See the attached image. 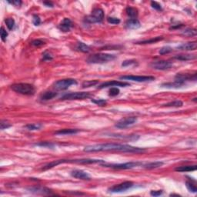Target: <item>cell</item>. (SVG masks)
<instances>
[{
    "label": "cell",
    "mask_w": 197,
    "mask_h": 197,
    "mask_svg": "<svg viewBox=\"0 0 197 197\" xmlns=\"http://www.w3.org/2000/svg\"><path fill=\"white\" fill-rule=\"evenodd\" d=\"M85 152H103V151H115V152H122V153H142L145 149L139 147L119 143H105L89 145L84 148Z\"/></svg>",
    "instance_id": "6da1fadb"
},
{
    "label": "cell",
    "mask_w": 197,
    "mask_h": 197,
    "mask_svg": "<svg viewBox=\"0 0 197 197\" xmlns=\"http://www.w3.org/2000/svg\"><path fill=\"white\" fill-rule=\"evenodd\" d=\"M116 59L115 55L107 53H96L91 55L86 59V62L89 64H103L113 61Z\"/></svg>",
    "instance_id": "7a4b0ae2"
},
{
    "label": "cell",
    "mask_w": 197,
    "mask_h": 197,
    "mask_svg": "<svg viewBox=\"0 0 197 197\" xmlns=\"http://www.w3.org/2000/svg\"><path fill=\"white\" fill-rule=\"evenodd\" d=\"M11 89L16 93L22 95H26V96H33L36 92V89L34 86L32 84H29V83L13 84L11 86Z\"/></svg>",
    "instance_id": "3957f363"
},
{
    "label": "cell",
    "mask_w": 197,
    "mask_h": 197,
    "mask_svg": "<svg viewBox=\"0 0 197 197\" xmlns=\"http://www.w3.org/2000/svg\"><path fill=\"white\" fill-rule=\"evenodd\" d=\"M104 19V12L100 8H96L92 11L91 15L85 19V22L88 23H97L103 22Z\"/></svg>",
    "instance_id": "277c9868"
},
{
    "label": "cell",
    "mask_w": 197,
    "mask_h": 197,
    "mask_svg": "<svg viewBox=\"0 0 197 197\" xmlns=\"http://www.w3.org/2000/svg\"><path fill=\"white\" fill-rule=\"evenodd\" d=\"M92 96L89 92H75V93H69L64 94L61 96L60 100H85Z\"/></svg>",
    "instance_id": "5b68a950"
},
{
    "label": "cell",
    "mask_w": 197,
    "mask_h": 197,
    "mask_svg": "<svg viewBox=\"0 0 197 197\" xmlns=\"http://www.w3.org/2000/svg\"><path fill=\"white\" fill-rule=\"evenodd\" d=\"M142 165L143 163L141 162H129V163H119V164H104L102 166L115 169V170H129V169L135 168V167L142 166Z\"/></svg>",
    "instance_id": "8992f818"
},
{
    "label": "cell",
    "mask_w": 197,
    "mask_h": 197,
    "mask_svg": "<svg viewBox=\"0 0 197 197\" xmlns=\"http://www.w3.org/2000/svg\"><path fill=\"white\" fill-rule=\"evenodd\" d=\"M77 82L76 80L73 79H61V80L56 81L53 84V88L56 90L62 91L67 89L69 86H72V85H76Z\"/></svg>",
    "instance_id": "52a82bcc"
},
{
    "label": "cell",
    "mask_w": 197,
    "mask_h": 197,
    "mask_svg": "<svg viewBox=\"0 0 197 197\" xmlns=\"http://www.w3.org/2000/svg\"><path fill=\"white\" fill-rule=\"evenodd\" d=\"M134 186V183L131 181H126L122 183L118 184V185H115L113 186L110 187L108 189V191L110 192H125V191L128 190L129 189L132 188Z\"/></svg>",
    "instance_id": "ba28073f"
},
{
    "label": "cell",
    "mask_w": 197,
    "mask_h": 197,
    "mask_svg": "<svg viewBox=\"0 0 197 197\" xmlns=\"http://www.w3.org/2000/svg\"><path fill=\"white\" fill-rule=\"evenodd\" d=\"M120 79H124V80H131L134 81V82H152V81L155 80L154 76H146V75H142V76H139V75H123L121 76Z\"/></svg>",
    "instance_id": "9c48e42d"
},
{
    "label": "cell",
    "mask_w": 197,
    "mask_h": 197,
    "mask_svg": "<svg viewBox=\"0 0 197 197\" xmlns=\"http://www.w3.org/2000/svg\"><path fill=\"white\" fill-rule=\"evenodd\" d=\"M191 80L196 81V72H194V74L178 73L175 76V82H177L183 86L185 84L186 82Z\"/></svg>",
    "instance_id": "30bf717a"
},
{
    "label": "cell",
    "mask_w": 197,
    "mask_h": 197,
    "mask_svg": "<svg viewBox=\"0 0 197 197\" xmlns=\"http://www.w3.org/2000/svg\"><path fill=\"white\" fill-rule=\"evenodd\" d=\"M150 66L156 70H166L173 66V63L168 60H159L152 62Z\"/></svg>",
    "instance_id": "8fae6325"
},
{
    "label": "cell",
    "mask_w": 197,
    "mask_h": 197,
    "mask_svg": "<svg viewBox=\"0 0 197 197\" xmlns=\"http://www.w3.org/2000/svg\"><path fill=\"white\" fill-rule=\"evenodd\" d=\"M137 121V117L135 116H129L126 118L120 119L119 122H116L115 126L118 129H125L126 127L133 125Z\"/></svg>",
    "instance_id": "7c38bea8"
},
{
    "label": "cell",
    "mask_w": 197,
    "mask_h": 197,
    "mask_svg": "<svg viewBox=\"0 0 197 197\" xmlns=\"http://www.w3.org/2000/svg\"><path fill=\"white\" fill-rule=\"evenodd\" d=\"M130 86L129 83L124 82H120V81H109V82H106L102 83L101 85L98 86V89H104V88L108 87H113V86H119V87H126V86Z\"/></svg>",
    "instance_id": "4fadbf2b"
},
{
    "label": "cell",
    "mask_w": 197,
    "mask_h": 197,
    "mask_svg": "<svg viewBox=\"0 0 197 197\" xmlns=\"http://www.w3.org/2000/svg\"><path fill=\"white\" fill-rule=\"evenodd\" d=\"M73 26L72 22L69 19V18H65L62 22H60L59 25L58 26L59 29L60 31L64 32V33H67V32L70 31V29Z\"/></svg>",
    "instance_id": "5bb4252c"
},
{
    "label": "cell",
    "mask_w": 197,
    "mask_h": 197,
    "mask_svg": "<svg viewBox=\"0 0 197 197\" xmlns=\"http://www.w3.org/2000/svg\"><path fill=\"white\" fill-rule=\"evenodd\" d=\"M71 176L72 177L78 180H90V176L86 173L83 170H75L71 172Z\"/></svg>",
    "instance_id": "9a60e30c"
},
{
    "label": "cell",
    "mask_w": 197,
    "mask_h": 197,
    "mask_svg": "<svg viewBox=\"0 0 197 197\" xmlns=\"http://www.w3.org/2000/svg\"><path fill=\"white\" fill-rule=\"evenodd\" d=\"M197 48V43L195 41L189 42V43H183L176 47L177 49L183 50V51H193Z\"/></svg>",
    "instance_id": "2e32d148"
},
{
    "label": "cell",
    "mask_w": 197,
    "mask_h": 197,
    "mask_svg": "<svg viewBox=\"0 0 197 197\" xmlns=\"http://www.w3.org/2000/svg\"><path fill=\"white\" fill-rule=\"evenodd\" d=\"M29 192H33V193L37 194H43V195H51V190L49 189H47L46 187L42 186H35V187H30V188H27Z\"/></svg>",
    "instance_id": "e0dca14e"
},
{
    "label": "cell",
    "mask_w": 197,
    "mask_h": 197,
    "mask_svg": "<svg viewBox=\"0 0 197 197\" xmlns=\"http://www.w3.org/2000/svg\"><path fill=\"white\" fill-rule=\"evenodd\" d=\"M125 26L128 29H136L140 27L141 24L137 19H129L126 22Z\"/></svg>",
    "instance_id": "ac0fdd59"
},
{
    "label": "cell",
    "mask_w": 197,
    "mask_h": 197,
    "mask_svg": "<svg viewBox=\"0 0 197 197\" xmlns=\"http://www.w3.org/2000/svg\"><path fill=\"white\" fill-rule=\"evenodd\" d=\"M173 59H176L180 61H189V60H193L196 59V56L192 55V54H180L176 55L173 57Z\"/></svg>",
    "instance_id": "d6986e66"
},
{
    "label": "cell",
    "mask_w": 197,
    "mask_h": 197,
    "mask_svg": "<svg viewBox=\"0 0 197 197\" xmlns=\"http://www.w3.org/2000/svg\"><path fill=\"white\" fill-rule=\"evenodd\" d=\"M163 40V36H157V37L152 38L150 40H142V41H139L135 43V44H139V45H145V44H152V43H156L159 41H161Z\"/></svg>",
    "instance_id": "ffe728a7"
},
{
    "label": "cell",
    "mask_w": 197,
    "mask_h": 197,
    "mask_svg": "<svg viewBox=\"0 0 197 197\" xmlns=\"http://www.w3.org/2000/svg\"><path fill=\"white\" fill-rule=\"evenodd\" d=\"M79 132V129H61L59 131H57L56 132V135H73L76 134Z\"/></svg>",
    "instance_id": "44dd1931"
},
{
    "label": "cell",
    "mask_w": 197,
    "mask_h": 197,
    "mask_svg": "<svg viewBox=\"0 0 197 197\" xmlns=\"http://www.w3.org/2000/svg\"><path fill=\"white\" fill-rule=\"evenodd\" d=\"M196 170V166H179L176 168V171L180 172V173H184V172H192Z\"/></svg>",
    "instance_id": "7402d4cb"
},
{
    "label": "cell",
    "mask_w": 197,
    "mask_h": 197,
    "mask_svg": "<svg viewBox=\"0 0 197 197\" xmlns=\"http://www.w3.org/2000/svg\"><path fill=\"white\" fill-rule=\"evenodd\" d=\"M76 49L78 51L84 52V53H88L90 52V47L88 45L85 44V43H82V42H79L76 45Z\"/></svg>",
    "instance_id": "603a6c76"
},
{
    "label": "cell",
    "mask_w": 197,
    "mask_h": 197,
    "mask_svg": "<svg viewBox=\"0 0 197 197\" xmlns=\"http://www.w3.org/2000/svg\"><path fill=\"white\" fill-rule=\"evenodd\" d=\"M163 165V162H153V163H146V164L142 165L145 169H147V170H152V169H156L159 168L160 166H162Z\"/></svg>",
    "instance_id": "cb8c5ba5"
},
{
    "label": "cell",
    "mask_w": 197,
    "mask_h": 197,
    "mask_svg": "<svg viewBox=\"0 0 197 197\" xmlns=\"http://www.w3.org/2000/svg\"><path fill=\"white\" fill-rule=\"evenodd\" d=\"M126 14L128 15L129 17H131L132 19H135V18L138 16V10L137 9H135L134 7L128 6L126 9Z\"/></svg>",
    "instance_id": "d4e9b609"
},
{
    "label": "cell",
    "mask_w": 197,
    "mask_h": 197,
    "mask_svg": "<svg viewBox=\"0 0 197 197\" xmlns=\"http://www.w3.org/2000/svg\"><path fill=\"white\" fill-rule=\"evenodd\" d=\"M56 93H53V92H49V91H48V92H45L44 93H43V94L41 95V96H40V99H41L42 100H43V101H47V100L53 99V98L56 97Z\"/></svg>",
    "instance_id": "484cf974"
},
{
    "label": "cell",
    "mask_w": 197,
    "mask_h": 197,
    "mask_svg": "<svg viewBox=\"0 0 197 197\" xmlns=\"http://www.w3.org/2000/svg\"><path fill=\"white\" fill-rule=\"evenodd\" d=\"M43 127V125L40 123H33V124H28L25 126V128L28 130L34 131V130H39Z\"/></svg>",
    "instance_id": "4316f807"
},
{
    "label": "cell",
    "mask_w": 197,
    "mask_h": 197,
    "mask_svg": "<svg viewBox=\"0 0 197 197\" xmlns=\"http://www.w3.org/2000/svg\"><path fill=\"white\" fill-rule=\"evenodd\" d=\"M196 30L195 29H186V30L182 32L183 36H187V37H192L196 35Z\"/></svg>",
    "instance_id": "83f0119b"
},
{
    "label": "cell",
    "mask_w": 197,
    "mask_h": 197,
    "mask_svg": "<svg viewBox=\"0 0 197 197\" xmlns=\"http://www.w3.org/2000/svg\"><path fill=\"white\" fill-rule=\"evenodd\" d=\"M183 103L180 100H176V101L171 102V103H166V104L164 105V106L166 107H181L183 106Z\"/></svg>",
    "instance_id": "f1b7e54d"
},
{
    "label": "cell",
    "mask_w": 197,
    "mask_h": 197,
    "mask_svg": "<svg viewBox=\"0 0 197 197\" xmlns=\"http://www.w3.org/2000/svg\"><path fill=\"white\" fill-rule=\"evenodd\" d=\"M163 87H166V88H176V89H178V88H180L183 86V85L180 84L177 82H168V83H163L162 85Z\"/></svg>",
    "instance_id": "f546056e"
},
{
    "label": "cell",
    "mask_w": 197,
    "mask_h": 197,
    "mask_svg": "<svg viewBox=\"0 0 197 197\" xmlns=\"http://www.w3.org/2000/svg\"><path fill=\"white\" fill-rule=\"evenodd\" d=\"M5 24H6L7 28H8L9 30H12V29H14V27H15V25H16L15 20H14L13 19H12V18H8V19H6L5 20Z\"/></svg>",
    "instance_id": "4dcf8cb0"
},
{
    "label": "cell",
    "mask_w": 197,
    "mask_h": 197,
    "mask_svg": "<svg viewBox=\"0 0 197 197\" xmlns=\"http://www.w3.org/2000/svg\"><path fill=\"white\" fill-rule=\"evenodd\" d=\"M186 188L188 189V190L191 192H196L197 191V187L195 184H193L192 183H191L190 181H186Z\"/></svg>",
    "instance_id": "1f68e13d"
},
{
    "label": "cell",
    "mask_w": 197,
    "mask_h": 197,
    "mask_svg": "<svg viewBox=\"0 0 197 197\" xmlns=\"http://www.w3.org/2000/svg\"><path fill=\"white\" fill-rule=\"evenodd\" d=\"M138 62L136 60L130 59V60H125L122 63V67H128V66H132V65H137Z\"/></svg>",
    "instance_id": "d6a6232c"
},
{
    "label": "cell",
    "mask_w": 197,
    "mask_h": 197,
    "mask_svg": "<svg viewBox=\"0 0 197 197\" xmlns=\"http://www.w3.org/2000/svg\"><path fill=\"white\" fill-rule=\"evenodd\" d=\"M98 82H99V81L97 80L86 81V82H84L83 83H82V86L83 88H89V87H91V86H95V85L98 84Z\"/></svg>",
    "instance_id": "836d02e7"
},
{
    "label": "cell",
    "mask_w": 197,
    "mask_h": 197,
    "mask_svg": "<svg viewBox=\"0 0 197 197\" xmlns=\"http://www.w3.org/2000/svg\"><path fill=\"white\" fill-rule=\"evenodd\" d=\"M173 51V49L172 47L168 46H163L160 49V50L159 51L160 55H165V54H168L170 52Z\"/></svg>",
    "instance_id": "e575fe53"
},
{
    "label": "cell",
    "mask_w": 197,
    "mask_h": 197,
    "mask_svg": "<svg viewBox=\"0 0 197 197\" xmlns=\"http://www.w3.org/2000/svg\"><path fill=\"white\" fill-rule=\"evenodd\" d=\"M52 59H53V57H52V56L49 52L46 51L43 53V61H51V60H52Z\"/></svg>",
    "instance_id": "d590c367"
},
{
    "label": "cell",
    "mask_w": 197,
    "mask_h": 197,
    "mask_svg": "<svg viewBox=\"0 0 197 197\" xmlns=\"http://www.w3.org/2000/svg\"><path fill=\"white\" fill-rule=\"evenodd\" d=\"M36 146H43V147H48V148H53L54 145L49 142H41L40 143H36Z\"/></svg>",
    "instance_id": "8d00e7d4"
},
{
    "label": "cell",
    "mask_w": 197,
    "mask_h": 197,
    "mask_svg": "<svg viewBox=\"0 0 197 197\" xmlns=\"http://www.w3.org/2000/svg\"><path fill=\"white\" fill-rule=\"evenodd\" d=\"M107 22L110 24H113V25H117L119 23H120V19H118V18L116 17H108L107 18Z\"/></svg>",
    "instance_id": "74e56055"
},
{
    "label": "cell",
    "mask_w": 197,
    "mask_h": 197,
    "mask_svg": "<svg viewBox=\"0 0 197 197\" xmlns=\"http://www.w3.org/2000/svg\"><path fill=\"white\" fill-rule=\"evenodd\" d=\"M109 95L110 96H118L119 94V89L117 87H112L111 89H110V92H109Z\"/></svg>",
    "instance_id": "f35d334b"
},
{
    "label": "cell",
    "mask_w": 197,
    "mask_h": 197,
    "mask_svg": "<svg viewBox=\"0 0 197 197\" xmlns=\"http://www.w3.org/2000/svg\"><path fill=\"white\" fill-rule=\"evenodd\" d=\"M91 102L95 104L98 105V106H104L106 104V100H92Z\"/></svg>",
    "instance_id": "ab89813d"
},
{
    "label": "cell",
    "mask_w": 197,
    "mask_h": 197,
    "mask_svg": "<svg viewBox=\"0 0 197 197\" xmlns=\"http://www.w3.org/2000/svg\"><path fill=\"white\" fill-rule=\"evenodd\" d=\"M11 126H12V125H11L9 122H7L6 120H2L1 122H0V127H1V129H2V130L9 128V127Z\"/></svg>",
    "instance_id": "60d3db41"
},
{
    "label": "cell",
    "mask_w": 197,
    "mask_h": 197,
    "mask_svg": "<svg viewBox=\"0 0 197 197\" xmlns=\"http://www.w3.org/2000/svg\"><path fill=\"white\" fill-rule=\"evenodd\" d=\"M0 34H1V39L3 42H5L6 40V38L8 36V33L6 32L4 27H1V29H0Z\"/></svg>",
    "instance_id": "b9f144b4"
},
{
    "label": "cell",
    "mask_w": 197,
    "mask_h": 197,
    "mask_svg": "<svg viewBox=\"0 0 197 197\" xmlns=\"http://www.w3.org/2000/svg\"><path fill=\"white\" fill-rule=\"evenodd\" d=\"M31 44L33 45V46H34L40 47V46H43V45H45V42L41 40H35L32 42Z\"/></svg>",
    "instance_id": "7bdbcfd3"
},
{
    "label": "cell",
    "mask_w": 197,
    "mask_h": 197,
    "mask_svg": "<svg viewBox=\"0 0 197 197\" xmlns=\"http://www.w3.org/2000/svg\"><path fill=\"white\" fill-rule=\"evenodd\" d=\"M151 5H152V7H153V9H156V10H158V11L163 10V7H162V5H160V3H158V2H154V1L151 2Z\"/></svg>",
    "instance_id": "ee69618b"
},
{
    "label": "cell",
    "mask_w": 197,
    "mask_h": 197,
    "mask_svg": "<svg viewBox=\"0 0 197 197\" xmlns=\"http://www.w3.org/2000/svg\"><path fill=\"white\" fill-rule=\"evenodd\" d=\"M33 22L35 26H40V23H41V19H40V16H37V15H33Z\"/></svg>",
    "instance_id": "f6af8a7d"
},
{
    "label": "cell",
    "mask_w": 197,
    "mask_h": 197,
    "mask_svg": "<svg viewBox=\"0 0 197 197\" xmlns=\"http://www.w3.org/2000/svg\"><path fill=\"white\" fill-rule=\"evenodd\" d=\"M9 4H12V5H15L16 7H19L21 5H22V2L20 1V0H13V1H7Z\"/></svg>",
    "instance_id": "bcb514c9"
},
{
    "label": "cell",
    "mask_w": 197,
    "mask_h": 197,
    "mask_svg": "<svg viewBox=\"0 0 197 197\" xmlns=\"http://www.w3.org/2000/svg\"><path fill=\"white\" fill-rule=\"evenodd\" d=\"M163 193V190H153L150 192L151 195H153V196H159V195H161Z\"/></svg>",
    "instance_id": "7dc6e473"
},
{
    "label": "cell",
    "mask_w": 197,
    "mask_h": 197,
    "mask_svg": "<svg viewBox=\"0 0 197 197\" xmlns=\"http://www.w3.org/2000/svg\"><path fill=\"white\" fill-rule=\"evenodd\" d=\"M43 4H44L45 5H46L47 7H51V8L53 7V4L51 2H43Z\"/></svg>",
    "instance_id": "c3c4849f"
},
{
    "label": "cell",
    "mask_w": 197,
    "mask_h": 197,
    "mask_svg": "<svg viewBox=\"0 0 197 197\" xmlns=\"http://www.w3.org/2000/svg\"><path fill=\"white\" fill-rule=\"evenodd\" d=\"M182 26H183V24H180V25H177V26H173L172 27H170V29H178V28L182 27Z\"/></svg>",
    "instance_id": "681fc988"
}]
</instances>
